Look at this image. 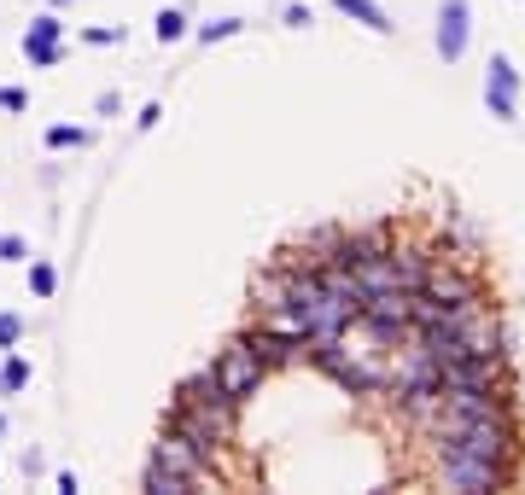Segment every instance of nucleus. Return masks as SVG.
<instances>
[{"instance_id": "2eb2a0df", "label": "nucleus", "mask_w": 525, "mask_h": 495, "mask_svg": "<svg viewBox=\"0 0 525 495\" xmlns=\"http://www.w3.org/2000/svg\"><path fill=\"white\" fill-rule=\"evenodd\" d=\"M30 292L35 297H53V292H59V268H53V263H30Z\"/></svg>"}, {"instance_id": "a211bd4d", "label": "nucleus", "mask_w": 525, "mask_h": 495, "mask_svg": "<svg viewBox=\"0 0 525 495\" xmlns=\"http://www.w3.org/2000/svg\"><path fill=\"white\" fill-rule=\"evenodd\" d=\"M0 263H30V245H24V233H0Z\"/></svg>"}, {"instance_id": "20e7f679", "label": "nucleus", "mask_w": 525, "mask_h": 495, "mask_svg": "<svg viewBox=\"0 0 525 495\" xmlns=\"http://www.w3.org/2000/svg\"><path fill=\"white\" fill-rule=\"evenodd\" d=\"M152 461L158 466H170V472H181V478H193V484H199V478H205V455H199V449H193V443H187V437H181V431H164V437H158V449H152Z\"/></svg>"}, {"instance_id": "f8f14e48", "label": "nucleus", "mask_w": 525, "mask_h": 495, "mask_svg": "<svg viewBox=\"0 0 525 495\" xmlns=\"http://www.w3.org/2000/svg\"><path fill=\"white\" fill-rule=\"evenodd\" d=\"M24 385H30V362L18 350H6V362H0V396H18Z\"/></svg>"}, {"instance_id": "423d86ee", "label": "nucleus", "mask_w": 525, "mask_h": 495, "mask_svg": "<svg viewBox=\"0 0 525 495\" xmlns=\"http://www.w3.org/2000/svg\"><path fill=\"white\" fill-rule=\"evenodd\" d=\"M444 478H450L455 490H496V484H502V466H490V461H473V455H455V449H444Z\"/></svg>"}, {"instance_id": "7ed1b4c3", "label": "nucleus", "mask_w": 525, "mask_h": 495, "mask_svg": "<svg viewBox=\"0 0 525 495\" xmlns=\"http://www.w3.org/2000/svg\"><path fill=\"white\" fill-rule=\"evenodd\" d=\"M485 105H490V117H502V123H514V111H520V70L508 65L502 53L490 59V76H485Z\"/></svg>"}, {"instance_id": "412c9836", "label": "nucleus", "mask_w": 525, "mask_h": 495, "mask_svg": "<svg viewBox=\"0 0 525 495\" xmlns=\"http://www.w3.org/2000/svg\"><path fill=\"white\" fill-rule=\"evenodd\" d=\"M0 111H30V94L24 88H0Z\"/></svg>"}, {"instance_id": "4468645a", "label": "nucleus", "mask_w": 525, "mask_h": 495, "mask_svg": "<svg viewBox=\"0 0 525 495\" xmlns=\"http://www.w3.org/2000/svg\"><path fill=\"white\" fill-rule=\"evenodd\" d=\"M152 30H158V41H181V35H187V12H181V6H164Z\"/></svg>"}, {"instance_id": "6ab92c4d", "label": "nucleus", "mask_w": 525, "mask_h": 495, "mask_svg": "<svg viewBox=\"0 0 525 495\" xmlns=\"http://www.w3.org/2000/svg\"><path fill=\"white\" fill-rule=\"evenodd\" d=\"M82 41H88V47H111V41H123V24H117V30H111V24H94V30H82Z\"/></svg>"}, {"instance_id": "dca6fc26", "label": "nucleus", "mask_w": 525, "mask_h": 495, "mask_svg": "<svg viewBox=\"0 0 525 495\" xmlns=\"http://www.w3.org/2000/svg\"><path fill=\"white\" fill-rule=\"evenodd\" d=\"M18 344H24V315L0 309V350H18Z\"/></svg>"}, {"instance_id": "aec40b11", "label": "nucleus", "mask_w": 525, "mask_h": 495, "mask_svg": "<svg viewBox=\"0 0 525 495\" xmlns=\"http://www.w3.org/2000/svg\"><path fill=\"white\" fill-rule=\"evenodd\" d=\"M24 59H30V65H41V70H53L59 59H65V47H24Z\"/></svg>"}, {"instance_id": "f03ea898", "label": "nucleus", "mask_w": 525, "mask_h": 495, "mask_svg": "<svg viewBox=\"0 0 525 495\" xmlns=\"http://www.w3.org/2000/svg\"><path fill=\"white\" fill-rule=\"evenodd\" d=\"M356 321L374 332V338H403L409 332V292H368Z\"/></svg>"}, {"instance_id": "39448f33", "label": "nucleus", "mask_w": 525, "mask_h": 495, "mask_svg": "<svg viewBox=\"0 0 525 495\" xmlns=\"http://www.w3.org/2000/svg\"><path fill=\"white\" fill-rule=\"evenodd\" d=\"M467 30H473L467 0H444V12H438V53H444V65H455L467 53Z\"/></svg>"}, {"instance_id": "0eeeda50", "label": "nucleus", "mask_w": 525, "mask_h": 495, "mask_svg": "<svg viewBox=\"0 0 525 495\" xmlns=\"http://www.w3.org/2000/svg\"><path fill=\"white\" fill-rule=\"evenodd\" d=\"M391 257H397V286H403V292H420L426 274H432V257H426V251H391Z\"/></svg>"}, {"instance_id": "4be33fe9", "label": "nucleus", "mask_w": 525, "mask_h": 495, "mask_svg": "<svg viewBox=\"0 0 525 495\" xmlns=\"http://www.w3.org/2000/svg\"><path fill=\"white\" fill-rule=\"evenodd\" d=\"M47 6H53V12H59V6H70V0H47Z\"/></svg>"}, {"instance_id": "5701e85b", "label": "nucleus", "mask_w": 525, "mask_h": 495, "mask_svg": "<svg viewBox=\"0 0 525 495\" xmlns=\"http://www.w3.org/2000/svg\"><path fill=\"white\" fill-rule=\"evenodd\" d=\"M0 431H6V420H0Z\"/></svg>"}, {"instance_id": "6e6552de", "label": "nucleus", "mask_w": 525, "mask_h": 495, "mask_svg": "<svg viewBox=\"0 0 525 495\" xmlns=\"http://www.w3.org/2000/svg\"><path fill=\"white\" fill-rule=\"evenodd\" d=\"M59 41H65V18H59V12H41V18H30L24 47H59Z\"/></svg>"}, {"instance_id": "9d476101", "label": "nucleus", "mask_w": 525, "mask_h": 495, "mask_svg": "<svg viewBox=\"0 0 525 495\" xmlns=\"http://www.w3.org/2000/svg\"><path fill=\"white\" fill-rule=\"evenodd\" d=\"M333 6H339V12H345V18H356V24H368V30H391V18H385V6L380 0H333Z\"/></svg>"}, {"instance_id": "f257e3e1", "label": "nucleus", "mask_w": 525, "mask_h": 495, "mask_svg": "<svg viewBox=\"0 0 525 495\" xmlns=\"http://www.w3.org/2000/svg\"><path fill=\"white\" fill-rule=\"evenodd\" d=\"M216 385L234 396V402H245V396H257V385H263V356L251 350V338H234L222 356H216Z\"/></svg>"}, {"instance_id": "1a4fd4ad", "label": "nucleus", "mask_w": 525, "mask_h": 495, "mask_svg": "<svg viewBox=\"0 0 525 495\" xmlns=\"http://www.w3.org/2000/svg\"><path fill=\"white\" fill-rule=\"evenodd\" d=\"M251 350L263 356V367H275V362H292V356H298V338H280V332H257V338H251Z\"/></svg>"}, {"instance_id": "ddd939ff", "label": "nucleus", "mask_w": 525, "mask_h": 495, "mask_svg": "<svg viewBox=\"0 0 525 495\" xmlns=\"http://www.w3.org/2000/svg\"><path fill=\"white\" fill-rule=\"evenodd\" d=\"M47 146H53V152H82V146H94V134L88 129H70V123H53V129H47Z\"/></svg>"}, {"instance_id": "9b49d317", "label": "nucleus", "mask_w": 525, "mask_h": 495, "mask_svg": "<svg viewBox=\"0 0 525 495\" xmlns=\"http://www.w3.org/2000/svg\"><path fill=\"white\" fill-rule=\"evenodd\" d=\"M146 490H152V495H187V490H193V478H181V472H170V466L152 461V466H146Z\"/></svg>"}, {"instance_id": "f3484780", "label": "nucleus", "mask_w": 525, "mask_h": 495, "mask_svg": "<svg viewBox=\"0 0 525 495\" xmlns=\"http://www.w3.org/2000/svg\"><path fill=\"white\" fill-rule=\"evenodd\" d=\"M245 30V18H216V24H199V41H228V35H240Z\"/></svg>"}]
</instances>
